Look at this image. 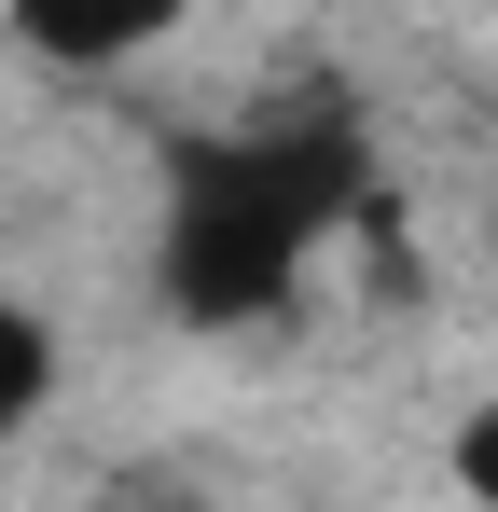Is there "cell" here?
Wrapping results in <instances>:
<instances>
[{
	"label": "cell",
	"instance_id": "7a4b0ae2",
	"mask_svg": "<svg viewBox=\"0 0 498 512\" xmlns=\"http://www.w3.org/2000/svg\"><path fill=\"white\" fill-rule=\"evenodd\" d=\"M208 0H14V42L42 56V70H125V56H153L180 42Z\"/></svg>",
	"mask_w": 498,
	"mask_h": 512
},
{
	"label": "cell",
	"instance_id": "6da1fadb",
	"mask_svg": "<svg viewBox=\"0 0 498 512\" xmlns=\"http://www.w3.org/2000/svg\"><path fill=\"white\" fill-rule=\"evenodd\" d=\"M374 208V139L346 111H263L222 139L166 153V208H153V291L194 333H249L305 291V263Z\"/></svg>",
	"mask_w": 498,
	"mask_h": 512
},
{
	"label": "cell",
	"instance_id": "277c9868",
	"mask_svg": "<svg viewBox=\"0 0 498 512\" xmlns=\"http://www.w3.org/2000/svg\"><path fill=\"white\" fill-rule=\"evenodd\" d=\"M457 485H471V499H498V416L457 429Z\"/></svg>",
	"mask_w": 498,
	"mask_h": 512
},
{
	"label": "cell",
	"instance_id": "5b68a950",
	"mask_svg": "<svg viewBox=\"0 0 498 512\" xmlns=\"http://www.w3.org/2000/svg\"><path fill=\"white\" fill-rule=\"evenodd\" d=\"M125 512H194V499H166V485H153V499H125Z\"/></svg>",
	"mask_w": 498,
	"mask_h": 512
},
{
	"label": "cell",
	"instance_id": "3957f363",
	"mask_svg": "<svg viewBox=\"0 0 498 512\" xmlns=\"http://www.w3.org/2000/svg\"><path fill=\"white\" fill-rule=\"evenodd\" d=\"M56 374H70V360H56V319H42L28 291H0V443L56 402Z\"/></svg>",
	"mask_w": 498,
	"mask_h": 512
}]
</instances>
